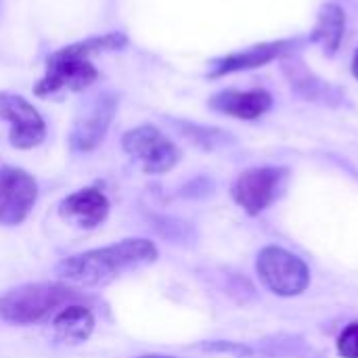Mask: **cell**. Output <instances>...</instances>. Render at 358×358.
<instances>
[{"label": "cell", "instance_id": "6da1fadb", "mask_svg": "<svg viewBox=\"0 0 358 358\" xmlns=\"http://www.w3.org/2000/svg\"><path fill=\"white\" fill-rule=\"evenodd\" d=\"M159 252L153 241L136 237V239H124L107 248L88 250L76 256H69L61 260L55 268L57 277L82 285V287H99L115 281L117 277L143 268L147 264H153L157 260Z\"/></svg>", "mask_w": 358, "mask_h": 358}, {"label": "cell", "instance_id": "7a4b0ae2", "mask_svg": "<svg viewBox=\"0 0 358 358\" xmlns=\"http://www.w3.org/2000/svg\"><path fill=\"white\" fill-rule=\"evenodd\" d=\"M126 44H128V38L124 34L113 31V34L82 40L78 44H71L52 52L46 59V73L34 86V92L38 96H50L63 90L78 92V90L88 88L99 78L96 67L90 63V55H96L103 50H120Z\"/></svg>", "mask_w": 358, "mask_h": 358}, {"label": "cell", "instance_id": "3957f363", "mask_svg": "<svg viewBox=\"0 0 358 358\" xmlns=\"http://www.w3.org/2000/svg\"><path fill=\"white\" fill-rule=\"evenodd\" d=\"M71 296V289L63 283L21 285L0 298V319L13 325H31L65 304Z\"/></svg>", "mask_w": 358, "mask_h": 358}, {"label": "cell", "instance_id": "277c9868", "mask_svg": "<svg viewBox=\"0 0 358 358\" xmlns=\"http://www.w3.org/2000/svg\"><path fill=\"white\" fill-rule=\"evenodd\" d=\"M256 273L262 285L279 298H296L304 294L310 283L306 262L277 245L260 250L256 258Z\"/></svg>", "mask_w": 358, "mask_h": 358}, {"label": "cell", "instance_id": "5b68a950", "mask_svg": "<svg viewBox=\"0 0 358 358\" xmlns=\"http://www.w3.org/2000/svg\"><path fill=\"white\" fill-rule=\"evenodd\" d=\"M285 178H287V168H275V166L250 168L237 176L231 195L245 214L258 216L268 206H273Z\"/></svg>", "mask_w": 358, "mask_h": 358}, {"label": "cell", "instance_id": "8992f818", "mask_svg": "<svg viewBox=\"0 0 358 358\" xmlns=\"http://www.w3.org/2000/svg\"><path fill=\"white\" fill-rule=\"evenodd\" d=\"M122 147L128 155L143 164L147 174L170 172L180 162V149L164 136L155 126H138L128 130L122 138Z\"/></svg>", "mask_w": 358, "mask_h": 358}, {"label": "cell", "instance_id": "52a82bcc", "mask_svg": "<svg viewBox=\"0 0 358 358\" xmlns=\"http://www.w3.org/2000/svg\"><path fill=\"white\" fill-rule=\"evenodd\" d=\"M38 185L31 174L15 166H0V227L21 224L34 210Z\"/></svg>", "mask_w": 358, "mask_h": 358}, {"label": "cell", "instance_id": "ba28073f", "mask_svg": "<svg viewBox=\"0 0 358 358\" xmlns=\"http://www.w3.org/2000/svg\"><path fill=\"white\" fill-rule=\"evenodd\" d=\"M115 107H117V101L109 92L92 96V101H88L84 105V111L78 113V117L73 122V128L69 134L71 149L73 151L96 149L103 143V138L111 126V120L115 115Z\"/></svg>", "mask_w": 358, "mask_h": 358}, {"label": "cell", "instance_id": "9c48e42d", "mask_svg": "<svg viewBox=\"0 0 358 358\" xmlns=\"http://www.w3.org/2000/svg\"><path fill=\"white\" fill-rule=\"evenodd\" d=\"M0 117L10 124L8 141L17 149H34L46 136L42 115L19 94L0 92Z\"/></svg>", "mask_w": 358, "mask_h": 358}, {"label": "cell", "instance_id": "30bf717a", "mask_svg": "<svg viewBox=\"0 0 358 358\" xmlns=\"http://www.w3.org/2000/svg\"><path fill=\"white\" fill-rule=\"evenodd\" d=\"M300 44V40H275V42H264V44H256L237 52H229L220 59H214L210 63V78H220L227 73H235V71H245V69H256L262 67L275 59H281L285 55H292L296 50V46Z\"/></svg>", "mask_w": 358, "mask_h": 358}, {"label": "cell", "instance_id": "8fae6325", "mask_svg": "<svg viewBox=\"0 0 358 358\" xmlns=\"http://www.w3.org/2000/svg\"><path fill=\"white\" fill-rule=\"evenodd\" d=\"M109 214V199L96 187L80 189L59 203V216L78 229H96Z\"/></svg>", "mask_w": 358, "mask_h": 358}, {"label": "cell", "instance_id": "7c38bea8", "mask_svg": "<svg viewBox=\"0 0 358 358\" xmlns=\"http://www.w3.org/2000/svg\"><path fill=\"white\" fill-rule=\"evenodd\" d=\"M210 107L237 120H258L273 107V96L262 90H222L210 99Z\"/></svg>", "mask_w": 358, "mask_h": 358}, {"label": "cell", "instance_id": "4fadbf2b", "mask_svg": "<svg viewBox=\"0 0 358 358\" xmlns=\"http://www.w3.org/2000/svg\"><path fill=\"white\" fill-rule=\"evenodd\" d=\"M52 329L67 344H82L94 331V315L80 304H69L52 319Z\"/></svg>", "mask_w": 358, "mask_h": 358}, {"label": "cell", "instance_id": "5bb4252c", "mask_svg": "<svg viewBox=\"0 0 358 358\" xmlns=\"http://www.w3.org/2000/svg\"><path fill=\"white\" fill-rule=\"evenodd\" d=\"M344 27H346L344 10L338 4H325L319 10L317 25L313 29L310 42L319 44L325 55H334L340 48V44H342Z\"/></svg>", "mask_w": 358, "mask_h": 358}, {"label": "cell", "instance_id": "9a60e30c", "mask_svg": "<svg viewBox=\"0 0 358 358\" xmlns=\"http://www.w3.org/2000/svg\"><path fill=\"white\" fill-rule=\"evenodd\" d=\"M203 352H218V355H233L237 358H252L254 350L241 342H227V340H214V342H203L199 346Z\"/></svg>", "mask_w": 358, "mask_h": 358}, {"label": "cell", "instance_id": "2e32d148", "mask_svg": "<svg viewBox=\"0 0 358 358\" xmlns=\"http://www.w3.org/2000/svg\"><path fill=\"white\" fill-rule=\"evenodd\" d=\"M338 355L342 358H358V321L344 327L338 338Z\"/></svg>", "mask_w": 358, "mask_h": 358}, {"label": "cell", "instance_id": "e0dca14e", "mask_svg": "<svg viewBox=\"0 0 358 358\" xmlns=\"http://www.w3.org/2000/svg\"><path fill=\"white\" fill-rule=\"evenodd\" d=\"M352 73H355V78L358 80V50L355 52V59H352Z\"/></svg>", "mask_w": 358, "mask_h": 358}, {"label": "cell", "instance_id": "ac0fdd59", "mask_svg": "<svg viewBox=\"0 0 358 358\" xmlns=\"http://www.w3.org/2000/svg\"><path fill=\"white\" fill-rule=\"evenodd\" d=\"M136 358H178V357H166V355H143V357Z\"/></svg>", "mask_w": 358, "mask_h": 358}]
</instances>
